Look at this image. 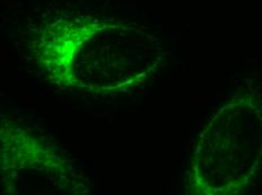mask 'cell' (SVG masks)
I'll return each instance as SVG.
<instances>
[]
</instances>
